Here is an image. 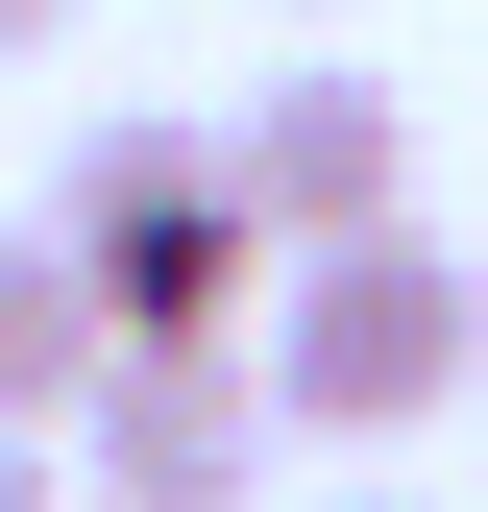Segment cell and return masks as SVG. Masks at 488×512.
Returning a JSON list of instances; mask_svg holds the SVG:
<instances>
[{"mask_svg":"<svg viewBox=\"0 0 488 512\" xmlns=\"http://www.w3.org/2000/svg\"><path fill=\"white\" fill-rule=\"evenodd\" d=\"M0 49H74V0H0Z\"/></svg>","mask_w":488,"mask_h":512,"instance_id":"52a82bcc","label":"cell"},{"mask_svg":"<svg viewBox=\"0 0 488 512\" xmlns=\"http://www.w3.org/2000/svg\"><path fill=\"white\" fill-rule=\"evenodd\" d=\"M49 244H74V293H98V342L147 366V342H220L244 269H269V220H244V171H220V122H74V171H49Z\"/></svg>","mask_w":488,"mask_h":512,"instance_id":"6da1fadb","label":"cell"},{"mask_svg":"<svg viewBox=\"0 0 488 512\" xmlns=\"http://www.w3.org/2000/svg\"><path fill=\"white\" fill-rule=\"evenodd\" d=\"M74 488H98V512H244V488H269V366H244V342H147V366H98Z\"/></svg>","mask_w":488,"mask_h":512,"instance_id":"277c9868","label":"cell"},{"mask_svg":"<svg viewBox=\"0 0 488 512\" xmlns=\"http://www.w3.org/2000/svg\"><path fill=\"white\" fill-rule=\"evenodd\" d=\"M220 171H244V220H269V269H342V244L415 220V98L391 74H269L220 122Z\"/></svg>","mask_w":488,"mask_h":512,"instance_id":"3957f363","label":"cell"},{"mask_svg":"<svg viewBox=\"0 0 488 512\" xmlns=\"http://www.w3.org/2000/svg\"><path fill=\"white\" fill-rule=\"evenodd\" d=\"M0 512H74V464H49V439H0Z\"/></svg>","mask_w":488,"mask_h":512,"instance_id":"8992f818","label":"cell"},{"mask_svg":"<svg viewBox=\"0 0 488 512\" xmlns=\"http://www.w3.org/2000/svg\"><path fill=\"white\" fill-rule=\"evenodd\" d=\"M269 415L293 439H415V415H464V366H488V269L440 220H391V244H342V269H269Z\"/></svg>","mask_w":488,"mask_h":512,"instance_id":"7a4b0ae2","label":"cell"},{"mask_svg":"<svg viewBox=\"0 0 488 512\" xmlns=\"http://www.w3.org/2000/svg\"><path fill=\"white\" fill-rule=\"evenodd\" d=\"M98 366H122V342H98L74 244L25 220V244H0V439H74V415H98Z\"/></svg>","mask_w":488,"mask_h":512,"instance_id":"5b68a950","label":"cell"},{"mask_svg":"<svg viewBox=\"0 0 488 512\" xmlns=\"http://www.w3.org/2000/svg\"><path fill=\"white\" fill-rule=\"evenodd\" d=\"M318 512H415V488H318Z\"/></svg>","mask_w":488,"mask_h":512,"instance_id":"ba28073f","label":"cell"}]
</instances>
